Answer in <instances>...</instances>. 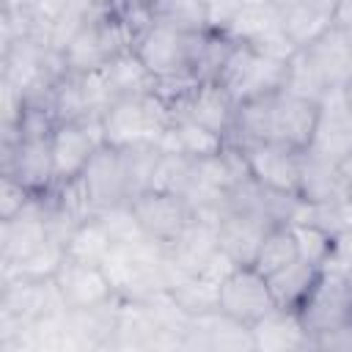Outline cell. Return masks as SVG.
I'll use <instances>...</instances> for the list:
<instances>
[{
  "instance_id": "cell-35",
  "label": "cell",
  "mask_w": 352,
  "mask_h": 352,
  "mask_svg": "<svg viewBox=\"0 0 352 352\" xmlns=\"http://www.w3.org/2000/svg\"><path fill=\"white\" fill-rule=\"evenodd\" d=\"M96 220L102 223V228L107 231L110 242L113 245H138V242H146L148 236L143 234L135 212L129 204L124 206H113V209H104L96 214Z\"/></svg>"
},
{
  "instance_id": "cell-23",
  "label": "cell",
  "mask_w": 352,
  "mask_h": 352,
  "mask_svg": "<svg viewBox=\"0 0 352 352\" xmlns=\"http://www.w3.org/2000/svg\"><path fill=\"white\" fill-rule=\"evenodd\" d=\"M44 242H50V234L44 223L41 198L36 195L22 214L0 223V264H14L36 248H41Z\"/></svg>"
},
{
  "instance_id": "cell-18",
  "label": "cell",
  "mask_w": 352,
  "mask_h": 352,
  "mask_svg": "<svg viewBox=\"0 0 352 352\" xmlns=\"http://www.w3.org/2000/svg\"><path fill=\"white\" fill-rule=\"evenodd\" d=\"M217 253H220L217 226L192 217L187 223V228L165 248V256H168V264H170V286L182 275H201L214 261Z\"/></svg>"
},
{
  "instance_id": "cell-36",
  "label": "cell",
  "mask_w": 352,
  "mask_h": 352,
  "mask_svg": "<svg viewBox=\"0 0 352 352\" xmlns=\"http://www.w3.org/2000/svg\"><path fill=\"white\" fill-rule=\"evenodd\" d=\"M292 234H294L300 258L324 272V267H327V261L333 256L336 236L330 231H324V228H316V226H292Z\"/></svg>"
},
{
  "instance_id": "cell-43",
  "label": "cell",
  "mask_w": 352,
  "mask_h": 352,
  "mask_svg": "<svg viewBox=\"0 0 352 352\" xmlns=\"http://www.w3.org/2000/svg\"><path fill=\"white\" fill-rule=\"evenodd\" d=\"M344 96H346V102H349V104H352V82H349V85H346V88H344Z\"/></svg>"
},
{
  "instance_id": "cell-9",
  "label": "cell",
  "mask_w": 352,
  "mask_h": 352,
  "mask_svg": "<svg viewBox=\"0 0 352 352\" xmlns=\"http://www.w3.org/2000/svg\"><path fill=\"white\" fill-rule=\"evenodd\" d=\"M226 36L234 44L256 47L270 55L289 58L294 50L283 36L280 28V14H278V0H264V3H236L231 22L226 28Z\"/></svg>"
},
{
  "instance_id": "cell-4",
  "label": "cell",
  "mask_w": 352,
  "mask_h": 352,
  "mask_svg": "<svg viewBox=\"0 0 352 352\" xmlns=\"http://www.w3.org/2000/svg\"><path fill=\"white\" fill-rule=\"evenodd\" d=\"M170 121L173 113L165 99H160L157 94H138L107 107V113L102 116V132L104 143L113 148H160V140L165 138Z\"/></svg>"
},
{
  "instance_id": "cell-44",
  "label": "cell",
  "mask_w": 352,
  "mask_h": 352,
  "mask_svg": "<svg viewBox=\"0 0 352 352\" xmlns=\"http://www.w3.org/2000/svg\"><path fill=\"white\" fill-rule=\"evenodd\" d=\"M344 30H346V36H349V44H352V22H349V25H344Z\"/></svg>"
},
{
  "instance_id": "cell-10",
  "label": "cell",
  "mask_w": 352,
  "mask_h": 352,
  "mask_svg": "<svg viewBox=\"0 0 352 352\" xmlns=\"http://www.w3.org/2000/svg\"><path fill=\"white\" fill-rule=\"evenodd\" d=\"M102 146H107L104 132H102V118L58 124L52 132L55 184H66V182L80 179Z\"/></svg>"
},
{
  "instance_id": "cell-33",
  "label": "cell",
  "mask_w": 352,
  "mask_h": 352,
  "mask_svg": "<svg viewBox=\"0 0 352 352\" xmlns=\"http://www.w3.org/2000/svg\"><path fill=\"white\" fill-rule=\"evenodd\" d=\"M110 250H113V242H110L107 231L102 228V223L96 217L82 223V226H77L74 234L66 242V258H72L77 264L102 267V261L107 258Z\"/></svg>"
},
{
  "instance_id": "cell-8",
  "label": "cell",
  "mask_w": 352,
  "mask_h": 352,
  "mask_svg": "<svg viewBox=\"0 0 352 352\" xmlns=\"http://www.w3.org/2000/svg\"><path fill=\"white\" fill-rule=\"evenodd\" d=\"M0 176L25 184L41 195L55 187L52 138H16L0 140Z\"/></svg>"
},
{
  "instance_id": "cell-28",
  "label": "cell",
  "mask_w": 352,
  "mask_h": 352,
  "mask_svg": "<svg viewBox=\"0 0 352 352\" xmlns=\"http://www.w3.org/2000/svg\"><path fill=\"white\" fill-rule=\"evenodd\" d=\"M322 270L311 267L308 261L297 258L294 264L283 267L280 272L270 275L267 283H270V292L275 297V305L280 311H292V314H300V308L305 305V300L311 297L316 280H319Z\"/></svg>"
},
{
  "instance_id": "cell-24",
  "label": "cell",
  "mask_w": 352,
  "mask_h": 352,
  "mask_svg": "<svg viewBox=\"0 0 352 352\" xmlns=\"http://www.w3.org/2000/svg\"><path fill=\"white\" fill-rule=\"evenodd\" d=\"M297 195L305 204H322V206H336V204L352 201V190L346 187V182L341 176V168L333 162H324L319 157H311L308 151H302Z\"/></svg>"
},
{
  "instance_id": "cell-32",
  "label": "cell",
  "mask_w": 352,
  "mask_h": 352,
  "mask_svg": "<svg viewBox=\"0 0 352 352\" xmlns=\"http://www.w3.org/2000/svg\"><path fill=\"white\" fill-rule=\"evenodd\" d=\"M297 258H300V250H297L292 226H275L264 236V242H261V248L256 253V261L250 267H256L264 278H270V275L280 272L283 267L294 264Z\"/></svg>"
},
{
  "instance_id": "cell-2",
  "label": "cell",
  "mask_w": 352,
  "mask_h": 352,
  "mask_svg": "<svg viewBox=\"0 0 352 352\" xmlns=\"http://www.w3.org/2000/svg\"><path fill=\"white\" fill-rule=\"evenodd\" d=\"M102 270L124 302H148L170 289V264L165 248L146 239L138 245H113Z\"/></svg>"
},
{
  "instance_id": "cell-21",
  "label": "cell",
  "mask_w": 352,
  "mask_h": 352,
  "mask_svg": "<svg viewBox=\"0 0 352 352\" xmlns=\"http://www.w3.org/2000/svg\"><path fill=\"white\" fill-rule=\"evenodd\" d=\"M305 55L311 58L327 94L344 91L352 82V44L341 25L330 28L322 38H316L311 47H305Z\"/></svg>"
},
{
  "instance_id": "cell-25",
  "label": "cell",
  "mask_w": 352,
  "mask_h": 352,
  "mask_svg": "<svg viewBox=\"0 0 352 352\" xmlns=\"http://www.w3.org/2000/svg\"><path fill=\"white\" fill-rule=\"evenodd\" d=\"M250 330H253L256 352H297L311 341L300 316L292 311H280V308L267 314Z\"/></svg>"
},
{
  "instance_id": "cell-14",
  "label": "cell",
  "mask_w": 352,
  "mask_h": 352,
  "mask_svg": "<svg viewBox=\"0 0 352 352\" xmlns=\"http://www.w3.org/2000/svg\"><path fill=\"white\" fill-rule=\"evenodd\" d=\"M305 151L333 165H341L352 151V104L344 91H330L319 102L314 138Z\"/></svg>"
},
{
  "instance_id": "cell-11",
  "label": "cell",
  "mask_w": 352,
  "mask_h": 352,
  "mask_svg": "<svg viewBox=\"0 0 352 352\" xmlns=\"http://www.w3.org/2000/svg\"><path fill=\"white\" fill-rule=\"evenodd\" d=\"M275 308L278 305L270 292V283L256 267H236L220 283L217 314H223V316H231V319L253 327Z\"/></svg>"
},
{
  "instance_id": "cell-29",
  "label": "cell",
  "mask_w": 352,
  "mask_h": 352,
  "mask_svg": "<svg viewBox=\"0 0 352 352\" xmlns=\"http://www.w3.org/2000/svg\"><path fill=\"white\" fill-rule=\"evenodd\" d=\"M104 82L110 88L113 102L126 99V96H138V94H154L157 91V80L148 74V69L140 63V58L126 50L124 55H118L113 63H107L102 69Z\"/></svg>"
},
{
  "instance_id": "cell-37",
  "label": "cell",
  "mask_w": 352,
  "mask_h": 352,
  "mask_svg": "<svg viewBox=\"0 0 352 352\" xmlns=\"http://www.w3.org/2000/svg\"><path fill=\"white\" fill-rule=\"evenodd\" d=\"M33 198H36V192H30L25 184L0 176V223L22 214L33 204Z\"/></svg>"
},
{
  "instance_id": "cell-17",
  "label": "cell",
  "mask_w": 352,
  "mask_h": 352,
  "mask_svg": "<svg viewBox=\"0 0 352 352\" xmlns=\"http://www.w3.org/2000/svg\"><path fill=\"white\" fill-rule=\"evenodd\" d=\"M129 206H132V212H135L143 234L151 242L162 245V248H168L187 228V223L192 220V212L184 204V198L170 195V192L148 190V192L132 198Z\"/></svg>"
},
{
  "instance_id": "cell-7",
  "label": "cell",
  "mask_w": 352,
  "mask_h": 352,
  "mask_svg": "<svg viewBox=\"0 0 352 352\" xmlns=\"http://www.w3.org/2000/svg\"><path fill=\"white\" fill-rule=\"evenodd\" d=\"M77 182L85 190L94 214L113 209V206H124L135 198V184H132V173H129L124 148L102 146Z\"/></svg>"
},
{
  "instance_id": "cell-13",
  "label": "cell",
  "mask_w": 352,
  "mask_h": 352,
  "mask_svg": "<svg viewBox=\"0 0 352 352\" xmlns=\"http://www.w3.org/2000/svg\"><path fill=\"white\" fill-rule=\"evenodd\" d=\"M66 302L60 297V289L52 280H0V319L14 322H41L50 316L66 314Z\"/></svg>"
},
{
  "instance_id": "cell-41",
  "label": "cell",
  "mask_w": 352,
  "mask_h": 352,
  "mask_svg": "<svg viewBox=\"0 0 352 352\" xmlns=\"http://www.w3.org/2000/svg\"><path fill=\"white\" fill-rule=\"evenodd\" d=\"M338 168H341V176H344V182H346V187L352 190V151L346 154V160H344V162H341Z\"/></svg>"
},
{
  "instance_id": "cell-38",
  "label": "cell",
  "mask_w": 352,
  "mask_h": 352,
  "mask_svg": "<svg viewBox=\"0 0 352 352\" xmlns=\"http://www.w3.org/2000/svg\"><path fill=\"white\" fill-rule=\"evenodd\" d=\"M311 352H352V322L311 338Z\"/></svg>"
},
{
  "instance_id": "cell-3",
  "label": "cell",
  "mask_w": 352,
  "mask_h": 352,
  "mask_svg": "<svg viewBox=\"0 0 352 352\" xmlns=\"http://www.w3.org/2000/svg\"><path fill=\"white\" fill-rule=\"evenodd\" d=\"M126 50H132V33L118 14V3H94L85 25L63 50L66 72H102Z\"/></svg>"
},
{
  "instance_id": "cell-31",
  "label": "cell",
  "mask_w": 352,
  "mask_h": 352,
  "mask_svg": "<svg viewBox=\"0 0 352 352\" xmlns=\"http://www.w3.org/2000/svg\"><path fill=\"white\" fill-rule=\"evenodd\" d=\"M206 327V346L209 352H256L250 324H242L223 314L201 316Z\"/></svg>"
},
{
  "instance_id": "cell-16",
  "label": "cell",
  "mask_w": 352,
  "mask_h": 352,
  "mask_svg": "<svg viewBox=\"0 0 352 352\" xmlns=\"http://www.w3.org/2000/svg\"><path fill=\"white\" fill-rule=\"evenodd\" d=\"M236 148L242 151L253 182H258L261 187H270L275 192L297 195L302 151H294V148L278 146V143H248V146H236Z\"/></svg>"
},
{
  "instance_id": "cell-34",
  "label": "cell",
  "mask_w": 352,
  "mask_h": 352,
  "mask_svg": "<svg viewBox=\"0 0 352 352\" xmlns=\"http://www.w3.org/2000/svg\"><path fill=\"white\" fill-rule=\"evenodd\" d=\"M154 16L160 22H168L179 30L187 33H204L209 30L206 25V3H190V0H165V3H151Z\"/></svg>"
},
{
  "instance_id": "cell-40",
  "label": "cell",
  "mask_w": 352,
  "mask_h": 352,
  "mask_svg": "<svg viewBox=\"0 0 352 352\" xmlns=\"http://www.w3.org/2000/svg\"><path fill=\"white\" fill-rule=\"evenodd\" d=\"M113 352H148V346H146L143 341L118 338V341H113Z\"/></svg>"
},
{
  "instance_id": "cell-1",
  "label": "cell",
  "mask_w": 352,
  "mask_h": 352,
  "mask_svg": "<svg viewBox=\"0 0 352 352\" xmlns=\"http://www.w3.org/2000/svg\"><path fill=\"white\" fill-rule=\"evenodd\" d=\"M319 102L294 96L289 91H275L270 96L242 102L234 116V126L226 143H278L294 151H305L314 138Z\"/></svg>"
},
{
  "instance_id": "cell-15",
  "label": "cell",
  "mask_w": 352,
  "mask_h": 352,
  "mask_svg": "<svg viewBox=\"0 0 352 352\" xmlns=\"http://www.w3.org/2000/svg\"><path fill=\"white\" fill-rule=\"evenodd\" d=\"M236 107L239 104L231 99V94L220 82H195L179 102L170 104V113L176 118L192 121V124L220 135L223 140H228Z\"/></svg>"
},
{
  "instance_id": "cell-26",
  "label": "cell",
  "mask_w": 352,
  "mask_h": 352,
  "mask_svg": "<svg viewBox=\"0 0 352 352\" xmlns=\"http://www.w3.org/2000/svg\"><path fill=\"white\" fill-rule=\"evenodd\" d=\"M118 311H121V300L116 297L113 302H104L96 308L66 311V324L82 349L107 346L116 341V333H118Z\"/></svg>"
},
{
  "instance_id": "cell-22",
  "label": "cell",
  "mask_w": 352,
  "mask_h": 352,
  "mask_svg": "<svg viewBox=\"0 0 352 352\" xmlns=\"http://www.w3.org/2000/svg\"><path fill=\"white\" fill-rule=\"evenodd\" d=\"M270 223L245 214V212H234L228 209L220 223H217V239H220V250L236 264V267H250L256 261V253L264 242V236L270 234Z\"/></svg>"
},
{
  "instance_id": "cell-42",
  "label": "cell",
  "mask_w": 352,
  "mask_h": 352,
  "mask_svg": "<svg viewBox=\"0 0 352 352\" xmlns=\"http://www.w3.org/2000/svg\"><path fill=\"white\" fill-rule=\"evenodd\" d=\"M82 352H113V344H107V346H91V349H82Z\"/></svg>"
},
{
  "instance_id": "cell-6",
  "label": "cell",
  "mask_w": 352,
  "mask_h": 352,
  "mask_svg": "<svg viewBox=\"0 0 352 352\" xmlns=\"http://www.w3.org/2000/svg\"><path fill=\"white\" fill-rule=\"evenodd\" d=\"M286 63H289V58L270 55V52H261L256 47L234 44L217 82L231 94V99L236 104L253 102V99L270 96L275 91H283Z\"/></svg>"
},
{
  "instance_id": "cell-20",
  "label": "cell",
  "mask_w": 352,
  "mask_h": 352,
  "mask_svg": "<svg viewBox=\"0 0 352 352\" xmlns=\"http://www.w3.org/2000/svg\"><path fill=\"white\" fill-rule=\"evenodd\" d=\"M55 283H58L60 297L69 311L96 308V305L116 300V292H113L104 270L94 267V264H77V261L66 258L55 275Z\"/></svg>"
},
{
  "instance_id": "cell-39",
  "label": "cell",
  "mask_w": 352,
  "mask_h": 352,
  "mask_svg": "<svg viewBox=\"0 0 352 352\" xmlns=\"http://www.w3.org/2000/svg\"><path fill=\"white\" fill-rule=\"evenodd\" d=\"M327 272H338V275H352V231H344V234H336V242H333V256L324 267Z\"/></svg>"
},
{
  "instance_id": "cell-27",
  "label": "cell",
  "mask_w": 352,
  "mask_h": 352,
  "mask_svg": "<svg viewBox=\"0 0 352 352\" xmlns=\"http://www.w3.org/2000/svg\"><path fill=\"white\" fill-rule=\"evenodd\" d=\"M226 148V140L192 121L176 118L170 121L165 138L160 140V151L162 154H176V157H187V160H206L214 157Z\"/></svg>"
},
{
  "instance_id": "cell-45",
  "label": "cell",
  "mask_w": 352,
  "mask_h": 352,
  "mask_svg": "<svg viewBox=\"0 0 352 352\" xmlns=\"http://www.w3.org/2000/svg\"><path fill=\"white\" fill-rule=\"evenodd\" d=\"M297 352H311V341H308V344H305L302 349H297Z\"/></svg>"
},
{
  "instance_id": "cell-5",
  "label": "cell",
  "mask_w": 352,
  "mask_h": 352,
  "mask_svg": "<svg viewBox=\"0 0 352 352\" xmlns=\"http://www.w3.org/2000/svg\"><path fill=\"white\" fill-rule=\"evenodd\" d=\"M204 33H187L151 16V22L132 38V52L140 58V63L148 69V74L157 82L195 80L192 69Z\"/></svg>"
},
{
  "instance_id": "cell-12",
  "label": "cell",
  "mask_w": 352,
  "mask_h": 352,
  "mask_svg": "<svg viewBox=\"0 0 352 352\" xmlns=\"http://www.w3.org/2000/svg\"><path fill=\"white\" fill-rule=\"evenodd\" d=\"M297 316H300L308 338L349 324L352 322V286H349V280L338 272L324 270Z\"/></svg>"
},
{
  "instance_id": "cell-30",
  "label": "cell",
  "mask_w": 352,
  "mask_h": 352,
  "mask_svg": "<svg viewBox=\"0 0 352 352\" xmlns=\"http://www.w3.org/2000/svg\"><path fill=\"white\" fill-rule=\"evenodd\" d=\"M173 300L190 314V316H209L217 314V294H220V283H214L206 275H182L176 278V283L170 286Z\"/></svg>"
},
{
  "instance_id": "cell-19",
  "label": "cell",
  "mask_w": 352,
  "mask_h": 352,
  "mask_svg": "<svg viewBox=\"0 0 352 352\" xmlns=\"http://www.w3.org/2000/svg\"><path fill=\"white\" fill-rule=\"evenodd\" d=\"M336 6L327 0H278L280 28L292 50H305L336 28Z\"/></svg>"
}]
</instances>
